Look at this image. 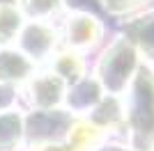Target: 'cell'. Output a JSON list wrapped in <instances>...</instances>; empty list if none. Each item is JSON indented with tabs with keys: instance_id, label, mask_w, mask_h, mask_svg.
Returning <instances> with one entry per match:
<instances>
[{
	"instance_id": "cell-14",
	"label": "cell",
	"mask_w": 154,
	"mask_h": 151,
	"mask_svg": "<svg viewBox=\"0 0 154 151\" xmlns=\"http://www.w3.org/2000/svg\"><path fill=\"white\" fill-rule=\"evenodd\" d=\"M101 151H124V149H120V147H108V149H101Z\"/></svg>"
},
{
	"instance_id": "cell-13",
	"label": "cell",
	"mask_w": 154,
	"mask_h": 151,
	"mask_svg": "<svg viewBox=\"0 0 154 151\" xmlns=\"http://www.w3.org/2000/svg\"><path fill=\"white\" fill-rule=\"evenodd\" d=\"M37 151H74L71 147H60V144H44V147H39Z\"/></svg>"
},
{
	"instance_id": "cell-4",
	"label": "cell",
	"mask_w": 154,
	"mask_h": 151,
	"mask_svg": "<svg viewBox=\"0 0 154 151\" xmlns=\"http://www.w3.org/2000/svg\"><path fill=\"white\" fill-rule=\"evenodd\" d=\"M67 37L74 46H90L99 37V23H97V19H92L88 14L74 16V19H69Z\"/></svg>"
},
{
	"instance_id": "cell-3",
	"label": "cell",
	"mask_w": 154,
	"mask_h": 151,
	"mask_svg": "<svg viewBox=\"0 0 154 151\" xmlns=\"http://www.w3.org/2000/svg\"><path fill=\"white\" fill-rule=\"evenodd\" d=\"M60 99H62V80L58 76H42L32 82V101L37 108L46 110L55 105Z\"/></svg>"
},
{
	"instance_id": "cell-6",
	"label": "cell",
	"mask_w": 154,
	"mask_h": 151,
	"mask_svg": "<svg viewBox=\"0 0 154 151\" xmlns=\"http://www.w3.org/2000/svg\"><path fill=\"white\" fill-rule=\"evenodd\" d=\"M30 71V62L19 53H2L0 55V78H21Z\"/></svg>"
},
{
	"instance_id": "cell-2",
	"label": "cell",
	"mask_w": 154,
	"mask_h": 151,
	"mask_svg": "<svg viewBox=\"0 0 154 151\" xmlns=\"http://www.w3.org/2000/svg\"><path fill=\"white\" fill-rule=\"evenodd\" d=\"M134 62H136V50L129 41H117L108 48V53L101 60L99 73H101V80L106 82V87L110 92H120L127 85Z\"/></svg>"
},
{
	"instance_id": "cell-9",
	"label": "cell",
	"mask_w": 154,
	"mask_h": 151,
	"mask_svg": "<svg viewBox=\"0 0 154 151\" xmlns=\"http://www.w3.org/2000/svg\"><path fill=\"white\" fill-rule=\"evenodd\" d=\"M134 32H136V37H138V41L143 44V48L154 57V14L147 16V19H143L140 23H136Z\"/></svg>"
},
{
	"instance_id": "cell-5",
	"label": "cell",
	"mask_w": 154,
	"mask_h": 151,
	"mask_svg": "<svg viewBox=\"0 0 154 151\" xmlns=\"http://www.w3.org/2000/svg\"><path fill=\"white\" fill-rule=\"evenodd\" d=\"M53 39H55V37H53V32L48 30L46 25L32 23L30 28L26 30V34H23V44H26L28 53H30L32 57L42 60V57L53 48Z\"/></svg>"
},
{
	"instance_id": "cell-8",
	"label": "cell",
	"mask_w": 154,
	"mask_h": 151,
	"mask_svg": "<svg viewBox=\"0 0 154 151\" xmlns=\"http://www.w3.org/2000/svg\"><path fill=\"white\" fill-rule=\"evenodd\" d=\"M21 135V124L16 114H7L0 119V147L14 144Z\"/></svg>"
},
{
	"instance_id": "cell-12",
	"label": "cell",
	"mask_w": 154,
	"mask_h": 151,
	"mask_svg": "<svg viewBox=\"0 0 154 151\" xmlns=\"http://www.w3.org/2000/svg\"><path fill=\"white\" fill-rule=\"evenodd\" d=\"M140 0H106V7H110L113 12H122V9H129V7H136Z\"/></svg>"
},
{
	"instance_id": "cell-7",
	"label": "cell",
	"mask_w": 154,
	"mask_h": 151,
	"mask_svg": "<svg viewBox=\"0 0 154 151\" xmlns=\"http://www.w3.org/2000/svg\"><path fill=\"white\" fill-rule=\"evenodd\" d=\"M81 73H83V60L76 53H62V55H58V60H55V76L60 80L62 78L76 80Z\"/></svg>"
},
{
	"instance_id": "cell-11",
	"label": "cell",
	"mask_w": 154,
	"mask_h": 151,
	"mask_svg": "<svg viewBox=\"0 0 154 151\" xmlns=\"http://www.w3.org/2000/svg\"><path fill=\"white\" fill-rule=\"evenodd\" d=\"M26 7L35 14V16H44V14L55 12L58 0H26Z\"/></svg>"
},
{
	"instance_id": "cell-1",
	"label": "cell",
	"mask_w": 154,
	"mask_h": 151,
	"mask_svg": "<svg viewBox=\"0 0 154 151\" xmlns=\"http://www.w3.org/2000/svg\"><path fill=\"white\" fill-rule=\"evenodd\" d=\"M131 126L140 138H154V73L143 69L134 85Z\"/></svg>"
},
{
	"instance_id": "cell-10",
	"label": "cell",
	"mask_w": 154,
	"mask_h": 151,
	"mask_svg": "<svg viewBox=\"0 0 154 151\" xmlns=\"http://www.w3.org/2000/svg\"><path fill=\"white\" fill-rule=\"evenodd\" d=\"M16 30H19V14L9 7H2L0 9V41H7Z\"/></svg>"
}]
</instances>
